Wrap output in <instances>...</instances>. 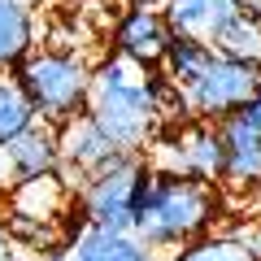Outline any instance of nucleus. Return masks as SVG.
<instances>
[{
    "label": "nucleus",
    "mask_w": 261,
    "mask_h": 261,
    "mask_svg": "<svg viewBox=\"0 0 261 261\" xmlns=\"http://www.w3.org/2000/svg\"><path fill=\"white\" fill-rule=\"evenodd\" d=\"M70 261H161L157 248L135 240L130 231H100V226H83L70 240Z\"/></svg>",
    "instance_id": "11"
},
{
    "label": "nucleus",
    "mask_w": 261,
    "mask_h": 261,
    "mask_svg": "<svg viewBox=\"0 0 261 261\" xmlns=\"http://www.w3.org/2000/svg\"><path fill=\"white\" fill-rule=\"evenodd\" d=\"M209 57H214V48L196 44V39H183V35H170L166 39V53H161V65H166V79L183 92V87L205 70Z\"/></svg>",
    "instance_id": "16"
},
{
    "label": "nucleus",
    "mask_w": 261,
    "mask_h": 261,
    "mask_svg": "<svg viewBox=\"0 0 261 261\" xmlns=\"http://www.w3.org/2000/svg\"><path fill=\"white\" fill-rule=\"evenodd\" d=\"M218 218V196L209 183H196L187 174H152L148 200H144L140 218H135V240L148 248H183L196 235H209V222Z\"/></svg>",
    "instance_id": "2"
},
{
    "label": "nucleus",
    "mask_w": 261,
    "mask_h": 261,
    "mask_svg": "<svg viewBox=\"0 0 261 261\" xmlns=\"http://www.w3.org/2000/svg\"><path fill=\"white\" fill-rule=\"evenodd\" d=\"M27 5H44V0H27Z\"/></svg>",
    "instance_id": "24"
},
{
    "label": "nucleus",
    "mask_w": 261,
    "mask_h": 261,
    "mask_svg": "<svg viewBox=\"0 0 261 261\" xmlns=\"http://www.w3.org/2000/svg\"><path fill=\"white\" fill-rule=\"evenodd\" d=\"M48 261H70V257H65V252H53V257H48Z\"/></svg>",
    "instance_id": "23"
},
{
    "label": "nucleus",
    "mask_w": 261,
    "mask_h": 261,
    "mask_svg": "<svg viewBox=\"0 0 261 261\" xmlns=\"http://www.w3.org/2000/svg\"><path fill=\"white\" fill-rule=\"evenodd\" d=\"M9 152V166H13V178H39V174H57L61 170V152H57V130L35 122L27 135H18L13 144H5Z\"/></svg>",
    "instance_id": "12"
},
{
    "label": "nucleus",
    "mask_w": 261,
    "mask_h": 261,
    "mask_svg": "<svg viewBox=\"0 0 261 261\" xmlns=\"http://www.w3.org/2000/svg\"><path fill=\"white\" fill-rule=\"evenodd\" d=\"M214 53L226 57V61H240V65L261 70V18L235 13V18L226 22V31L214 39Z\"/></svg>",
    "instance_id": "15"
},
{
    "label": "nucleus",
    "mask_w": 261,
    "mask_h": 261,
    "mask_svg": "<svg viewBox=\"0 0 261 261\" xmlns=\"http://www.w3.org/2000/svg\"><path fill=\"white\" fill-rule=\"evenodd\" d=\"M135 5H148V9H157V5H166V0H135Z\"/></svg>",
    "instance_id": "22"
},
{
    "label": "nucleus",
    "mask_w": 261,
    "mask_h": 261,
    "mask_svg": "<svg viewBox=\"0 0 261 261\" xmlns=\"http://www.w3.org/2000/svg\"><path fill=\"white\" fill-rule=\"evenodd\" d=\"M170 261H252V252L244 248L235 235H196V240L183 244Z\"/></svg>",
    "instance_id": "18"
},
{
    "label": "nucleus",
    "mask_w": 261,
    "mask_h": 261,
    "mask_svg": "<svg viewBox=\"0 0 261 261\" xmlns=\"http://www.w3.org/2000/svg\"><path fill=\"white\" fill-rule=\"evenodd\" d=\"M65 192L57 174H39V178H22L13 183V209L18 218H31V222H53L57 209H61Z\"/></svg>",
    "instance_id": "14"
},
{
    "label": "nucleus",
    "mask_w": 261,
    "mask_h": 261,
    "mask_svg": "<svg viewBox=\"0 0 261 261\" xmlns=\"http://www.w3.org/2000/svg\"><path fill=\"white\" fill-rule=\"evenodd\" d=\"M257 83H261V70L240 65V61H226V57L214 53L205 61V70L183 87V105H187L192 118L218 126V122H226L231 113H240L244 105H248V96L257 92Z\"/></svg>",
    "instance_id": "5"
},
{
    "label": "nucleus",
    "mask_w": 261,
    "mask_h": 261,
    "mask_svg": "<svg viewBox=\"0 0 261 261\" xmlns=\"http://www.w3.org/2000/svg\"><path fill=\"white\" fill-rule=\"evenodd\" d=\"M87 118L100 126V135L118 152H140L152 140L157 126V92L152 74L126 57H109L105 65L92 70L87 87Z\"/></svg>",
    "instance_id": "1"
},
{
    "label": "nucleus",
    "mask_w": 261,
    "mask_h": 261,
    "mask_svg": "<svg viewBox=\"0 0 261 261\" xmlns=\"http://www.w3.org/2000/svg\"><path fill=\"white\" fill-rule=\"evenodd\" d=\"M13 83L27 92L31 109L44 126H65L70 118L87 109V87H92V70H87L83 57L74 53H57V48H44V53H31L18 61L13 70Z\"/></svg>",
    "instance_id": "4"
},
{
    "label": "nucleus",
    "mask_w": 261,
    "mask_h": 261,
    "mask_svg": "<svg viewBox=\"0 0 261 261\" xmlns=\"http://www.w3.org/2000/svg\"><path fill=\"white\" fill-rule=\"evenodd\" d=\"M240 13V0H166V31L214 48V39L226 31V22Z\"/></svg>",
    "instance_id": "7"
},
{
    "label": "nucleus",
    "mask_w": 261,
    "mask_h": 261,
    "mask_svg": "<svg viewBox=\"0 0 261 261\" xmlns=\"http://www.w3.org/2000/svg\"><path fill=\"white\" fill-rule=\"evenodd\" d=\"M152 161L144 152H113L96 174L83 178L79 192V214L83 226H100V231H135L144 200L152 187Z\"/></svg>",
    "instance_id": "3"
},
{
    "label": "nucleus",
    "mask_w": 261,
    "mask_h": 261,
    "mask_svg": "<svg viewBox=\"0 0 261 261\" xmlns=\"http://www.w3.org/2000/svg\"><path fill=\"white\" fill-rule=\"evenodd\" d=\"M235 240L244 244V248L252 252V261H261V222H252V226H240V231H231Z\"/></svg>",
    "instance_id": "19"
},
{
    "label": "nucleus",
    "mask_w": 261,
    "mask_h": 261,
    "mask_svg": "<svg viewBox=\"0 0 261 261\" xmlns=\"http://www.w3.org/2000/svg\"><path fill=\"white\" fill-rule=\"evenodd\" d=\"M174 166L161 170V174H187L196 178V183H218L222 178V166H226V148H222V135H218V126H209V122H196V126H187L183 135L174 140Z\"/></svg>",
    "instance_id": "8"
},
{
    "label": "nucleus",
    "mask_w": 261,
    "mask_h": 261,
    "mask_svg": "<svg viewBox=\"0 0 261 261\" xmlns=\"http://www.w3.org/2000/svg\"><path fill=\"white\" fill-rule=\"evenodd\" d=\"M35 44V13L27 0H0V70H18Z\"/></svg>",
    "instance_id": "13"
},
{
    "label": "nucleus",
    "mask_w": 261,
    "mask_h": 261,
    "mask_svg": "<svg viewBox=\"0 0 261 261\" xmlns=\"http://www.w3.org/2000/svg\"><path fill=\"white\" fill-rule=\"evenodd\" d=\"M218 135L226 148L222 178L231 187H261V130L248 126L240 113H231L226 122H218Z\"/></svg>",
    "instance_id": "9"
},
{
    "label": "nucleus",
    "mask_w": 261,
    "mask_h": 261,
    "mask_svg": "<svg viewBox=\"0 0 261 261\" xmlns=\"http://www.w3.org/2000/svg\"><path fill=\"white\" fill-rule=\"evenodd\" d=\"M18 183V178H13V166H9V152L0 148V192H5V187H13Z\"/></svg>",
    "instance_id": "21"
},
{
    "label": "nucleus",
    "mask_w": 261,
    "mask_h": 261,
    "mask_svg": "<svg viewBox=\"0 0 261 261\" xmlns=\"http://www.w3.org/2000/svg\"><path fill=\"white\" fill-rule=\"evenodd\" d=\"M240 118L248 122V126H257V130H261V83H257V92L248 96V105L240 109Z\"/></svg>",
    "instance_id": "20"
},
{
    "label": "nucleus",
    "mask_w": 261,
    "mask_h": 261,
    "mask_svg": "<svg viewBox=\"0 0 261 261\" xmlns=\"http://www.w3.org/2000/svg\"><path fill=\"white\" fill-rule=\"evenodd\" d=\"M0 244H5V231H0Z\"/></svg>",
    "instance_id": "25"
},
{
    "label": "nucleus",
    "mask_w": 261,
    "mask_h": 261,
    "mask_svg": "<svg viewBox=\"0 0 261 261\" xmlns=\"http://www.w3.org/2000/svg\"><path fill=\"white\" fill-rule=\"evenodd\" d=\"M35 122L39 118H35V109H31L27 92H22L13 79H0V148L13 144L18 135H27Z\"/></svg>",
    "instance_id": "17"
},
{
    "label": "nucleus",
    "mask_w": 261,
    "mask_h": 261,
    "mask_svg": "<svg viewBox=\"0 0 261 261\" xmlns=\"http://www.w3.org/2000/svg\"><path fill=\"white\" fill-rule=\"evenodd\" d=\"M166 18H161L157 9H148V5H130L126 13L118 18V27H113V44H118V57H126V61L135 65H161V53H166Z\"/></svg>",
    "instance_id": "6"
},
{
    "label": "nucleus",
    "mask_w": 261,
    "mask_h": 261,
    "mask_svg": "<svg viewBox=\"0 0 261 261\" xmlns=\"http://www.w3.org/2000/svg\"><path fill=\"white\" fill-rule=\"evenodd\" d=\"M57 152H61L65 170H79V178H87V174H96L118 148L100 135V126H96L87 113H79V118H70L65 126H57Z\"/></svg>",
    "instance_id": "10"
}]
</instances>
